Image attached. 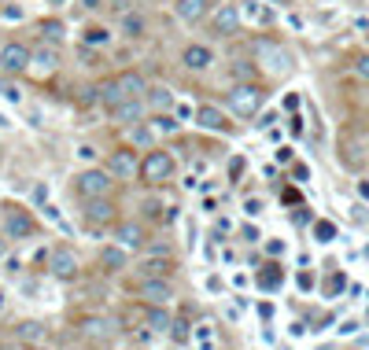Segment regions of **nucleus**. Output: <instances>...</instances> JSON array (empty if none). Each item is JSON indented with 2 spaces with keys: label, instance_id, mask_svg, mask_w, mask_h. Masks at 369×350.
Here are the masks:
<instances>
[{
  "label": "nucleus",
  "instance_id": "nucleus-1",
  "mask_svg": "<svg viewBox=\"0 0 369 350\" xmlns=\"http://www.w3.org/2000/svg\"><path fill=\"white\" fill-rule=\"evenodd\" d=\"M263 103H266V93L258 89L255 81H236L233 89H229V111L236 118H255Z\"/></svg>",
  "mask_w": 369,
  "mask_h": 350
},
{
  "label": "nucleus",
  "instance_id": "nucleus-2",
  "mask_svg": "<svg viewBox=\"0 0 369 350\" xmlns=\"http://www.w3.org/2000/svg\"><path fill=\"white\" fill-rule=\"evenodd\" d=\"M255 59H258V67L273 78L292 71V52L285 45H277V41H255Z\"/></svg>",
  "mask_w": 369,
  "mask_h": 350
},
{
  "label": "nucleus",
  "instance_id": "nucleus-3",
  "mask_svg": "<svg viewBox=\"0 0 369 350\" xmlns=\"http://www.w3.org/2000/svg\"><path fill=\"white\" fill-rule=\"evenodd\" d=\"M115 188V177L107 170L100 166H89V170H81L78 177H74V192L81 195V200H100V195H111Z\"/></svg>",
  "mask_w": 369,
  "mask_h": 350
},
{
  "label": "nucleus",
  "instance_id": "nucleus-4",
  "mask_svg": "<svg viewBox=\"0 0 369 350\" xmlns=\"http://www.w3.org/2000/svg\"><path fill=\"white\" fill-rule=\"evenodd\" d=\"M141 177L148 185H166L173 177V155L159 148H148V155L141 159Z\"/></svg>",
  "mask_w": 369,
  "mask_h": 350
},
{
  "label": "nucleus",
  "instance_id": "nucleus-5",
  "mask_svg": "<svg viewBox=\"0 0 369 350\" xmlns=\"http://www.w3.org/2000/svg\"><path fill=\"white\" fill-rule=\"evenodd\" d=\"M49 273H52L56 280H74V277L81 273V258H78V251L67 247V244L52 247V251H49Z\"/></svg>",
  "mask_w": 369,
  "mask_h": 350
},
{
  "label": "nucleus",
  "instance_id": "nucleus-6",
  "mask_svg": "<svg viewBox=\"0 0 369 350\" xmlns=\"http://www.w3.org/2000/svg\"><path fill=\"white\" fill-rule=\"evenodd\" d=\"M30 59H34V52L23 45V41H8V45H0V71H4V74H26Z\"/></svg>",
  "mask_w": 369,
  "mask_h": 350
},
{
  "label": "nucleus",
  "instance_id": "nucleus-7",
  "mask_svg": "<svg viewBox=\"0 0 369 350\" xmlns=\"http://www.w3.org/2000/svg\"><path fill=\"white\" fill-rule=\"evenodd\" d=\"M137 295L148 306H170L173 302V284H170V277H141Z\"/></svg>",
  "mask_w": 369,
  "mask_h": 350
},
{
  "label": "nucleus",
  "instance_id": "nucleus-8",
  "mask_svg": "<svg viewBox=\"0 0 369 350\" xmlns=\"http://www.w3.org/2000/svg\"><path fill=\"white\" fill-rule=\"evenodd\" d=\"M85 207H81V217L89 225H96V229H103V225H115V217H118V207L107 200V195H100V200H81Z\"/></svg>",
  "mask_w": 369,
  "mask_h": 350
},
{
  "label": "nucleus",
  "instance_id": "nucleus-9",
  "mask_svg": "<svg viewBox=\"0 0 369 350\" xmlns=\"http://www.w3.org/2000/svg\"><path fill=\"white\" fill-rule=\"evenodd\" d=\"M107 173H111L115 181H133L137 173H141V159L133 155V151H111V155H107V166H103Z\"/></svg>",
  "mask_w": 369,
  "mask_h": 350
},
{
  "label": "nucleus",
  "instance_id": "nucleus-10",
  "mask_svg": "<svg viewBox=\"0 0 369 350\" xmlns=\"http://www.w3.org/2000/svg\"><path fill=\"white\" fill-rule=\"evenodd\" d=\"M192 122H196L200 129H207V133H233L229 115L222 111V107H211V103H200L196 115H192Z\"/></svg>",
  "mask_w": 369,
  "mask_h": 350
},
{
  "label": "nucleus",
  "instance_id": "nucleus-11",
  "mask_svg": "<svg viewBox=\"0 0 369 350\" xmlns=\"http://www.w3.org/2000/svg\"><path fill=\"white\" fill-rule=\"evenodd\" d=\"M78 336L89 339V343H107L115 336V321L111 317H100V314H89L78 321Z\"/></svg>",
  "mask_w": 369,
  "mask_h": 350
},
{
  "label": "nucleus",
  "instance_id": "nucleus-12",
  "mask_svg": "<svg viewBox=\"0 0 369 350\" xmlns=\"http://www.w3.org/2000/svg\"><path fill=\"white\" fill-rule=\"evenodd\" d=\"M107 115H111L115 125H133V122H144L148 103H144V96H129V100H122L118 107H111Z\"/></svg>",
  "mask_w": 369,
  "mask_h": 350
},
{
  "label": "nucleus",
  "instance_id": "nucleus-13",
  "mask_svg": "<svg viewBox=\"0 0 369 350\" xmlns=\"http://www.w3.org/2000/svg\"><path fill=\"white\" fill-rule=\"evenodd\" d=\"M241 4H218V11H214V19H211V30L218 34V37H229V34H236L241 30Z\"/></svg>",
  "mask_w": 369,
  "mask_h": 350
},
{
  "label": "nucleus",
  "instance_id": "nucleus-14",
  "mask_svg": "<svg viewBox=\"0 0 369 350\" xmlns=\"http://www.w3.org/2000/svg\"><path fill=\"white\" fill-rule=\"evenodd\" d=\"M181 67L192 71V74H207L214 67V48L211 45H188L181 52Z\"/></svg>",
  "mask_w": 369,
  "mask_h": 350
},
{
  "label": "nucleus",
  "instance_id": "nucleus-15",
  "mask_svg": "<svg viewBox=\"0 0 369 350\" xmlns=\"http://www.w3.org/2000/svg\"><path fill=\"white\" fill-rule=\"evenodd\" d=\"M173 15H178L181 23L196 26V23H203V19L211 15V0H178V4H173Z\"/></svg>",
  "mask_w": 369,
  "mask_h": 350
},
{
  "label": "nucleus",
  "instance_id": "nucleus-16",
  "mask_svg": "<svg viewBox=\"0 0 369 350\" xmlns=\"http://www.w3.org/2000/svg\"><path fill=\"white\" fill-rule=\"evenodd\" d=\"M122 100H129V96L122 93L118 78H107V81H100V85H96V103L103 107V111H111V107H118Z\"/></svg>",
  "mask_w": 369,
  "mask_h": 350
},
{
  "label": "nucleus",
  "instance_id": "nucleus-17",
  "mask_svg": "<svg viewBox=\"0 0 369 350\" xmlns=\"http://www.w3.org/2000/svg\"><path fill=\"white\" fill-rule=\"evenodd\" d=\"M241 19L244 23H255V26H270L273 11H270L266 0H248V4H241Z\"/></svg>",
  "mask_w": 369,
  "mask_h": 350
},
{
  "label": "nucleus",
  "instance_id": "nucleus-18",
  "mask_svg": "<svg viewBox=\"0 0 369 350\" xmlns=\"http://www.w3.org/2000/svg\"><path fill=\"white\" fill-rule=\"evenodd\" d=\"M144 103H148V111H173V89H166V85H148Z\"/></svg>",
  "mask_w": 369,
  "mask_h": 350
},
{
  "label": "nucleus",
  "instance_id": "nucleus-19",
  "mask_svg": "<svg viewBox=\"0 0 369 350\" xmlns=\"http://www.w3.org/2000/svg\"><path fill=\"white\" fill-rule=\"evenodd\" d=\"M115 240H118L126 251L141 247V244H144V229H141V222H122V225H115Z\"/></svg>",
  "mask_w": 369,
  "mask_h": 350
},
{
  "label": "nucleus",
  "instance_id": "nucleus-20",
  "mask_svg": "<svg viewBox=\"0 0 369 350\" xmlns=\"http://www.w3.org/2000/svg\"><path fill=\"white\" fill-rule=\"evenodd\" d=\"M100 266H103L107 273H122V269L129 266V254H126V247H122V244L103 247V251H100Z\"/></svg>",
  "mask_w": 369,
  "mask_h": 350
},
{
  "label": "nucleus",
  "instance_id": "nucleus-21",
  "mask_svg": "<svg viewBox=\"0 0 369 350\" xmlns=\"http://www.w3.org/2000/svg\"><path fill=\"white\" fill-rule=\"evenodd\" d=\"M173 258H166V254H151V258H144L141 262V277H173Z\"/></svg>",
  "mask_w": 369,
  "mask_h": 350
},
{
  "label": "nucleus",
  "instance_id": "nucleus-22",
  "mask_svg": "<svg viewBox=\"0 0 369 350\" xmlns=\"http://www.w3.org/2000/svg\"><path fill=\"white\" fill-rule=\"evenodd\" d=\"M30 71L34 74H56L59 71V52L56 48H37L30 59Z\"/></svg>",
  "mask_w": 369,
  "mask_h": 350
},
{
  "label": "nucleus",
  "instance_id": "nucleus-23",
  "mask_svg": "<svg viewBox=\"0 0 369 350\" xmlns=\"http://www.w3.org/2000/svg\"><path fill=\"white\" fill-rule=\"evenodd\" d=\"M115 78H118V85H122L126 96H144V93H148V81L141 78V71H122V74H115Z\"/></svg>",
  "mask_w": 369,
  "mask_h": 350
},
{
  "label": "nucleus",
  "instance_id": "nucleus-24",
  "mask_svg": "<svg viewBox=\"0 0 369 350\" xmlns=\"http://www.w3.org/2000/svg\"><path fill=\"white\" fill-rule=\"evenodd\" d=\"M192 339H196L200 350H218V332H214L211 321H200L196 328H192Z\"/></svg>",
  "mask_w": 369,
  "mask_h": 350
},
{
  "label": "nucleus",
  "instance_id": "nucleus-25",
  "mask_svg": "<svg viewBox=\"0 0 369 350\" xmlns=\"http://www.w3.org/2000/svg\"><path fill=\"white\" fill-rule=\"evenodd\" d=\"M144 321L151 324V332H170V324H173V317H170L166 306H148V310H144Z\"/></svg>",
  "mask_w": 369,
  "mask_h": 350
},
{
  "label": "nucleus",
  "instance_id": "nucleus-26",
  "mask_svg": "<svg viewBox=\"0 0 369 350\" xmlns=\"http://www.w3.org/2000/svg\"><path fill=\"white\" fill-rule=\"evenodd\" d=\"M129 140H133L137 148H151V144H156V129H151V122L144 118V122L129 125Z\"/></svg>",
  "mask_w": 369,
  "mask_h": 350
},
{
  "label": "nucleus",
  "instance_id": "nucleus-27",
  "mask_svg": "<svg viewBox=\"0 0 369 350\" xmlns=\"http://www.w3.org/2000/svg\"><path fill=\"white\" fill-rule=\"evenodd\" d=\"M8 236H34V222H30V214L8 210Z\"/></svg>",
  "mask_w": 369,
  "mask_h": 350
},
{
  "label": "nucleus",
  "instance_id": "nucleus-28",
  "mask_svg": "<svg viewBox=\"0 0 369 350\" xmlns=\"http://www.w3.org/2000/svg\"><path fill=\"white\" fill-rule=\"evenodd\" d=\"M15 336H19V343H30V346H37L41 339H45V328H41L37 321H23L15 328Z\"/></svg>",
  "mask_w": 369,
  "mask_h": 350
},
{
  "label": "nucleus",
  "instance_id": "nucleus-29",
  "mask_svg": "<svg viewBox=\"0 0 369 350\" xmlns=\"http://www.w3.org/2000/svg\"><path fill=\"white\" fill-rule=\"evenodd\" d=\"M144 30H148V23H144L141 11H126L122 15V34L126 37H144Z\"/></svg>",
  "mask_w": 369,
  "mask_h": 350
},
{
  "label": "nucleus",
  "instance_id": "nucleus-30",
  "mask_svg": "<svg viewBox=\"0 0 369 350\" xmlns=\"http://www.w3.org/2000/svg\"><path fill=\"white\" fill-rule=\"evenodd\" d=\"M151 129H156V133H178L181 122H178V115H173V111H159L156 118H151Z\"/></svg>",
  "mask_w": 369,
  "mask_h": 350
},
{
  "label": "nucleus",
  "instance_id": "nucleus-31",
  "mask_svg": "<svg viewBox=\"0 0 369 350\" xmlns=\"http://www.w3.org/2000/svg\"><path fill=\"white\" fill-rule=\"evenodd\" d=\"M81 41H85V45H107V41H111V30H107V26H89L81 34Z\"/></svg>",
  "mask_w": 369,
  "mask_h": 350
},
{
  "label": "nucleus",
  "instance_id": "nucleus-32",
  "mask_svg": "<svg viewBox=\"0 0 369 350\" xmlns=\"http://www.w3.org/2000/svg\"><path fill=\"white\" fill-rule=\"evenodd\" d=\"M258 288H266V292H277V288H280V269H277V266H266V273L258 277Z\"/></svg>",
  "mask_w": 369,
  "mask_h": 350
},
{
  "label": "nucleus",
  "instance_id": "nucleus-33",
  "mask_svg": "<svg viewBox=\"0 0 369 350\" xmlns=\"http://www.w3.org/2000/svg\"><path fill=\"white\" fill-rule=\"evenodd\" d=\"M314 236H318V244H329V240H336V225L333 222H314Z\"/></svg>",
  "mask_w": 369,
  "mask_h": 350
},
{
  "label": "nucleus",
  "instance_id": "nucleus-34",
  "mask_svg": "<svg viewBox=\"0 0 369 350\" xmlns=\"http://www.w3.org/2000/svg\"><path fill=\"white\" fill-rule=\"evenodd\" d=\"M351 71H355V78H358V81H365V85H369V56H365V52H362V56H355Z\"/></svg>",
  "mask_w": 369,
  "mask_h": 350
},
{
  "label": "nucleus",
  "instance_id": "nucleus-35",
  "mask_svg": "<svg viewBox=\"0 0 369 350\" xmlns=\"http://www.w3.org/2000/svg\"><path fill=\"white\" fill-rule=\"evenodd\" d=\"M45 217H49V222H52V225H56L59 232H71V225H67V222H63V214H59L56 207H45Z\"/></svg>",
  "mask_w": 369,
  "mask_h": 350
},
{
  "label": "nucleus",
  "instance_id": "nucleus-36",
  "mask_svg": "<svg viewBox=\"0 0 369 350\" xmlns=\"http://www.w3.org/2000/svg\"><path fill=\"white\" fill-rule=\"evenodd\" d=\"M170 336H173V339H178V343H185V339H188V324H185V321L178 317V321H173V324H170Z\"/></svg>",
  "mask_w": 369,
  "mask_h": 350
},
{
  "label": "nucleus",
  "instance_id": "nucleus-37",
  "mask_svg": "<svg viewBox=\"0 0 369 350\" xmlns=\"http://www.w3.org/2000/svg\"><path fill=\"white\" fill-rule=\"evenodd\" d=\"M93 155H96V148H89V144L78 148V159H93Z\"/></svg>",
  "mask_w": 369,
  "mask_h": 350
},
{
  "label": "nucleus",
  "instance_id": "nucleus-38",
  "mask_svg": "<svg viewBox=\"0 0 369 350\" xmlns=\"http://www.w3.org/2000/svg\"><path fill=\"white\" fill-rule=\"evenodd\" d=\"M81 8L85 11H96V8H103V0H81Z\"/></svg>",
  "mask_w": 369,
  "mask_h": 350
},
{
  "label": "nucleus",
  "instance_id": "nucleus-39",
  "mask_svg": "<svg viewBox=\"0 0 369 350\" xmlns=\"http://www.w3.org/2000/svg\"><path fill=\"white\" fill-rule=\"evenodd\" d=\"M244 207H248V214H251V217H255V214H258V210H263V203H258V200H248V203H244Z\"/></svg>",
  "mask_w": 369,
  "mask_h": 350
},
{
  "label": "nucleus",
  "instance_id": "nucleus-40",
  "mask_svg": "<svg viewBox=\"0 0 369 350\" xmlns=\"http://www.w3.org/2000/svg\"><path fill=\"white\" fill-rule=\"evenodd\" d=\"M266 4H288V0H266Z\"/></svg>",
  "mask_w": 369,
  "mask_h": 350
},
{
  "label": "nucleus",
  "instance_id": "nucleus-41",
  "mask_svg": "<svg viewBox=\"0 0 369 350\" xmlns=\"http://www.w3.org/2000/svg\"><path fill=\"white\" fill-rule=\"evenodd\" d=\"M0 258H4V240H0Z\"/></svg>",
  "mask_w": 369,
  "mask_h": 350
},
{
  "label": "nucleus",
  "instance_id": "nucleus-42",
  "mask_svg": "<svg viewBox=\"0 0 369 350\" xmlns=\"http://www.w3.org/2000/svg\"><path fill=\"white\" fill-rule=\"evenodd\" d=\"M30 350H49V346H41V343H37V346H30Z\"/></svg>",
  "mask_w": 369,
  "mask_h": 350
},
{
  "label": "nucleus",
  "instance_id": "nucleus-43",
  "mask_svg": "<svg viewBox=\"0 0 369 350\" xmlns=\"http://www.w3.org/2000/svg\"><path fill=\"white\" fill-rule=\"evenodd\" d=\"M56 4H63V0H56Z\"/></svg>",
  "mask_w": 369,
  "mask_h": 350
},
{
  "label": "nucleus",
  "instance_id": "nucleus-44",
  "mask_svg": "<svg viewBox=\"0 0 369 350\" xmlns=\"http://www.w3.org/2000/svg\"><path fill=\"white\" fill-rule=\"evenodd\" d=\"M0 302H4V299H0Z\"/></svg>",
  "mask_w": 369,
  "mask_h": 350
}]
</instances>
